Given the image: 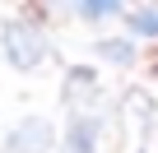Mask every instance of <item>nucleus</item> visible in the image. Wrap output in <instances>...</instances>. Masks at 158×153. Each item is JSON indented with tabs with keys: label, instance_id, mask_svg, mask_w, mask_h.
<instances>
[{
	"label": "nucleus",
	"instance_id": "nucleus-1",
	"mask_svg": "<svg viewBox=\"0 0 158 153\" xmlns=\"http://www.w3.org/2000/svg\"><path fill=\"white\" fill-rule=\"evenodd\" d=\"M42 56H47L42 28L28 23V19H10V23H5V60H10L14 70H37Z\"/></svg>",
	"mask_w": 158,
	"mask_h": 153
},
{
	"label": "nucleus",
	"instance_id": "nucleus-2",
	"mask_svg": "<svg viewBox=\"0 0 158 153\" xmlns=\"http://www.w3.org/2000/svg\"><path fill=\"white\" fill-rule=\"evenodd\" d=\"M51 144H56V130H51L47 116H28V121H19V125L10 130V139H5L10 153H51Z\"/></svg>",
	"mask_w": 158,
	"mask_h": 153
},
{
	"label": "nucleus",
	"instance_id": "nucleus-3",
	"mask_svg": "<svg viewBox=\"0 0 158 153\" xmlns=\"http://www.w3.org/2000/svg\"><path fill=\"white\" fill-rule=\"evenodd\" d=\"M65 148L70 153H98V116L74 111L70 116V130H65Z\"/></svg>",
	"mask_w": 158,
	"mask_h": 153
},
{
	"label": "nucleus",
	"instance_id": "nucleus-4",
	"mask_svg": "<svg viewBox=\"0 0 158 153\" xmlns=\"http://www.w3.org/2000/svg\"><path fill=\"white\" fill-rule=\"evenodd\" d=\"M93 51H98L107 65H130V60H135V42H130V37H102Z\"/></svg>",
	"mask_w": 158,
	"mask_h": 153
},
{
	"label": "nucleus",
	"instance_id": "nucleus-5",
	"mask_svg": "<svg viewBox=\"0 0 158 153\" xmlns=\"http://www.w3.org/2000/svg\"><path fill=\"white\" fill-rule=\"evenodd\" d=\"M126 28H130L135 37H158V10H135V14H126Z\"/></svg>",
	"mask_w": 158,
	"mask_h": 153
},
{
	"label": "nucleus",
	"instance_id": "nucleus-6",
	"mask_svg": "<svg viewBox=\"0 0 158 153\" xmlns=\"http://www.w3.org/2000/svg\"><path fill=\"white\" fill-rule=\"evenodd\" d=\"M74 14L79 19H107V14H116V5H107V0H79Z\"/></svg>",
	"mask_w": 158,
	"mask_h": 153
}]
</instances>
